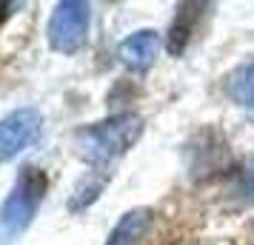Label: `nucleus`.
Instances as JSON below:
<instances>
[{
    "instance_id": "1",
    "label": "nucleus",
    "mask_w": 254,
    "mask_h": 245,
    "mask_svg": "<svg viewBox=\"0 0 254 245\" xmlns=\"http://www.w3.org/2000/svg\"><path fill=\"white\" fill-rule=\"evenodd\" d=\"M140 134H143V120L131 111H123L80 129L74 146L89 165H109L112 160L123 157L140 140Z\"/></svg>"
},
{
    "instance_id": "2",
    "label": "nucleus",
    "mask_w": 254,
    "mask_h": 245,
    "mask_svg": "<svg viewBox=\"0 0 254 245\" xmlns=\"http://www.w3.org/2000/svg\"><path fill=\"white\" fill-rule=\"evenodd\" d=\"M49 180L46 174L35 165H23L20 174L14 180L12 194L6 197L0 208V243H12L32 225L40 202L46 197Z\"/></svg>"
},
{
    "instance_id": "3",
    "label": "nucleus",
    "mask_w": 254,
    "mask_h": 245,
    "mask_svg": "<svg viewBox=\"0 0 254 245\" xmlns=\"http://www.w3.org/2000/svg\"><path fill=\"white\" fill-rule=\"evenodd\" d=\"M89 17H92L89 3H80V0L58 3L46 29L49 46L55 51H63V54L80 51L83 43H86V35H89Z\"/></svg>"
},
{
    "instance_id": "4",
    "label": "nucleus",
    "mask_w": 254,
    "mask_h": 245,
    "mask_svg": "<svg viewBox=\"0 0 254 245\" xmlns=\"http://www.w3.org/2000/svg\"><path fill=\"white\" fill-rule=\"evenodd\" d=\"M40 126H43V117L37 108H17L3 117L0 120V163L17 157L26 146H32L40 134Z\"/></svg>"
},
{
    "instance_id": "5",
    "label": "nucleus",
    "mask_w": 254,
    "mask_h": 245,
    "mask_svg": "<svg viewBox=\"0 0 254 245\" xmlns=\"http://www.w3.org/2000/svg\"><path fill=\"white\" fill-rule=\"evenodd\" d=\"M157 54H160V37L151 29H140L134 35H128L117 49V57L123 60V66L134 71H146L157 60Z\"/></svg>"
},
{
    "instance_id": "6",
    "label": "nucleus",
    "mask_w": 254,
    "mask_h": 245,
    "mask_svg": "<svg viewBox=\"0 0 254 245\" xmlns=\"http://www.w3.org/2000/svg\"><path fill=\"white\" fill-rule=\"evenodd\" d=\"M151 220H154V211L151 208H131V211H126V214L120 217V222L112 228L106 245H134L143 234L149 231Z\"/></svg>"
},
{
    "instance_id": "7",
    "label": "nucleus",
    "mask_w": 254,
    "mask_h": 245,
    "mask_svg": "<svg viewBox=\"0 0 254 245\" xmlns=\"http://www.w3.org/2000/svg\"><path fill=\"white\" fill-rule=\"evenodd\" d=\"M203 9H206L203 3H183L177 9V17H174L172 32H169V51L172 54H180L189 46V37L194 32V23L200 20V12Z\"/></svg>"
},
{
    "instance_id": "8",
    "label": "nucleus",
    "mask_w": 254,
    "mask_h": 245,
    "mask_svg": "<svg viewBox=\"0 0 254 245\" xmlns=\"http://www.w3.org/2000/svg\"><path fill=\"white\" fill-rule=\"evenodd\" d=\"M226 92L234 103L252 108L254 103V60L243 63L240 69H234L229 74V83H226Z\"/></svg>"
},
{
    "instance_id": "9",
    "label": "nucleus",
    "mask_w": 254,
    "mask_h": 245,
    "mask_svg": "<svg viewBox=\"0 0 254 245\" xmlns=\"http://www.w3.org/2000/svg\"><path fill=\"white\" fill-rule=\"evenodd\" d=\"M103 186H106V174H100V177H89L86 183H80L77 186V191H74V197H71V211H80V208H86L89 202H94L97 199V194L103 191Z\"/></svg>"
},
{
    "instance_id": "10",
    "label": "nucleus",
    "mask_w": 254,
    "mask_h": 245,
    "mask_svg": "<svg viewBox=\"0 0 254 245\" xmlns=\"http://www.w3.org/2000/svg\"><path fill=\"white\" fill-rule=\"evenodd\" d=\"M243 194H246L249 202H254V157L243 168Z\"/></svg>"
},
{
    "instance_id": "11",
    "label": "nucleus",
    "mask_w": 254,
    "mask_h": 245,
    "mask_svg": "<svg viewBox=\"0 0 254 245\" xmlns=\"http://www.w3.org/2000/svg\"><path fill=\"white\" fill-rule=\"evenodd\" d=\"M12 9H14V3H0V23L9 17V12H12Z\"/></svg>"
},
{
    "instance_id": "12",
    "label": "nucleus",
    "mask_w": 254,
    "mask_h": 245,
    "mask_svg": "<svg viewBox=\"0 0 254 245\" xmlns=\"http://www.w3.org/2000/svg\"><path fill=\"white\" fill-rule=\"evenodd\" d=\"M252 114H254V103H252Z\"/></svg>"
}]
</instances>
